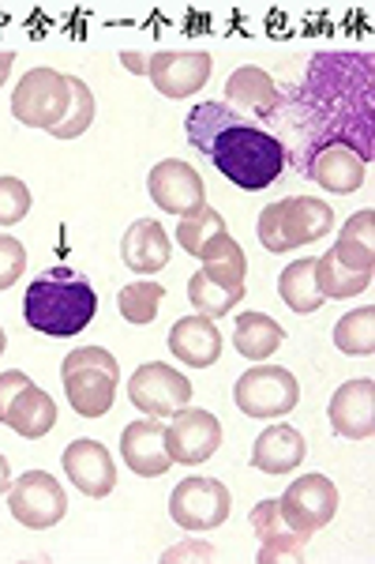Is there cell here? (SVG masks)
Returning <instances> with one entry per match:
<instances>
[{"instance_id": "obj_36", "label": "cell", "mask_w": 375, "mask_h": 564, "mask_svg": "<svg viewBox=\"0 0 375 564\" xmlns=\"http://www.w3.org/2000/svg\"><path fill=\"white\" fill-rule=\"evenodd\" d=\"M214 545L207 542H180L162 553V564H185V561H214Z\"/></svg>"}, {"instance_id": "obj_23", "label": "cell", "mask_w": 375, "mask_h": 564, "mask_svg": "<svg viewBox=\"0 0 375 564\" xmlns=\"http://www.w3.org/2000/svg\"><path fill=\"white\" fill-rule=\"evenodd\" d=\"M169 350L177 354L185 366L191 369H207L222 358V332L214 327L210 316H185V321L173 324L169 332Z\"/></svg>"}, {"instance_id": "obj_4", "label": "cell", "mask_w": 375, "mask_h": 564, "mask_svg": "<svg viewBox=\"0 0 375 564\" xmlns=\"http://www.w3.org/2000/svg\"><path fill=\"white\" fill-rule=\"evenodd\" d=\"M64 377V395H68L71 411L84 417H102L109 414L117 399V380H121V366L117 358L102 347H79L64 358L60 366Z\"/></svg>"}, {"instance_id": "obj_18", "label": "cell", "mask_w": 375, "mask_h": 564, "mask_svg": "<svg viewBox=\"0 0 375 564\" xmlns=\"http://www.w3.org/2000/svg\"><path fill=\"white\" fill-rule=\"evenodd\" d=\"M300 174L308 181H316L319 188H327V193L350 196L364 185V177H368V162L353 148H345V143H327V148H319L312 159L300 166Z\"/></svg>"}, {"instance_id": "obj_11", "label": "cell", "mask_w": 375, "mask_h": 564, "mask_svg": "<svg viewBox=\"0 0 375 564\" xmlns=\"http://www.w3.org/2000/svg\"><path fill=\"white\" fill-rule=\"evenodd\" d=\"M128 399L146 417H173L191 403V380L166 361H146L128 380Z\"/></svg>"}, {"instance_id": "obj_14", "label": "cell", "mask_w": 375, "mask_h": 564, "mask_svg": "<svg viewBox=\"0 0 375 564\" xmlns=\"http://www.w3.org/2000/svg\"><path fill=\"white\" fill-rule=\"evenodd\" d=\"M210 72H214V61L207 50H162L146 65L151 84L166 98H191L207 87Z\"/></svg>"}, {"instance_id": "obj_24", "label": "cell", "mask_w": 375, "mask_h": 564, "mask_svg": "<svg viewBox=\"0 0 375 564\" xmlns=\"http://www.w3.org/2000/svg\"><path fill=\"white\" fill-rule=\"evenodd\" d=\"M225 98H230L236 109H244V113L263 117V121H274L282 109V90L274 87V79L267 72L255 65H244L233 72L230 84H225Z\"/></svg>"}, {"instance_id": "obj_27", "label": "cell", "mask_w": 375, "mask_h": 564, "mask_svg": "<svg viewBox=\"0 0 375 564\" xmlns=\"http://www.w3.org/2000/svg\"><path fill=\"white\" fill-rule=\"evenodd\" d=\"M331 252L338 263H345V268H353V271H375V212L372 207L356 212L350 223L342 226Z\"/></svg>"}, {"instance_id": "obj_5", "label": "cell", "mask_w": 375, "mask_h": 564, "mask_svg": "<svg viewBox=\"0 0 375 564\" xmlns=\"http://www.w3.org/2000/svg\"><path fill=\"white\" fill-rule=\"evenodd\" d=\"M334 212L319 196H286L278 204L263 207L260 241L267 252H293L300 245H312L331 234Z\"/></svg>"}, {"instance_id": "obj_30", "label": "cell", "mask_w": 375, "mask_h": 564, "mask_svg": "<svg viewBox=\"0 0 375 564\" xmlns=\"http://www.w3.org/2000/svg\"><path fill=\"white\" fill-rule=\"evenodd\" d=\"M375 279V271H353L345 268V263L334 260V252H327V257H316V282H319V294L331 297H356L361 290H368Z\"/></svg>"}, {"instance_id": "obj_17", "label": "cell", "mask_w": 375, "mask_h": 564, "mask_svg": "<svg viewBox=\"0 0 375 564\" xmlns=\"http://www.w3.org/2000/svg\"><path fill=\"white\" fill-rule=\"evenodd\" d=\"M327 417H331V430L345 441H368L375 433V380H345L331 395Z\"/></svg>"}, {"instance_id": "obj_6", "label": "cell", "mask_w": 375, "mask_h": 564, "mask_svg": "<svg viewBox=\"0 0 375 564\" xmlns=\"http://www.w3.org/2000/svg\"><path fill=\"white\" fill-rule=\"evenodd\" d=\"M68 106H71V87H68V76L57 68H31L20 84H15L12 117L20 124H26V129L53 132L64 117H68Z\"/></svg>"}, {"instance_id": "obj_38", "label": "cell", "mask_w": 375, "mask_h": 564, "mask_svg": "<svg viewBox=\"0 0 375 564\" xmlns=\"http://www.w3.org/2000/svg\"><path fill=\"white\" fill-rule=\"evenodd\" d=\"M12 65H15V53L12 50H0V87L8 84V72H12Z\"/></svg>"}, {"instance_id": "obj_40", "label": "cell", "mask_w": 375, "mask_h": 564, "mask_svg": "<svg viewBox=\"0 0 375 564\" xmlns=\"http://www.w3.org/2000/svg\"><path fill=\"white\" fill-rule=\"evenodd\" d=\"M8 350V335H4V327H0V354Z\"/></svg>"}, {"instance_id": "obj_19", "label": "cell", "mask_w": 375, "mask_h": 564, "mask_svg": "<svg viewBox=\"0 0 375 564\" xmlns=\"http://www.w3.org/2000/svg\"><path fill=\"white\" fill-rule=\"evenodd\" d=\"M64 475L71 486L87 497H109L117 486V463L109 456L106 444L98 441H71L64 448Z\"/></svg>"}, {"instance_id": "obj_34", "label": "cell", "mask_w": 375, "mask_h": 564, "mask_svg": "<svg viewBox=\"0 0 375 564\" xmlns=\"http://www.w3.org/2000/svg\"><path fill=\"white\" fill-rule=\"evenodd\" d=\"M31 212V188L20 177H0V226L23 223Z\"/></svg>"}, {"instance_id": "obj_37", "label": "cell", "mask_w": 375, "mask_h": 564, "mask_svg": "<svg viewBox=\"0 0 375 564\" xmlns=\"http://www.w3.org/2000/svg\"><path fill=\"white\" fill-rule=\"evenodd\" d=\"M121 65L128 72H135V76H146V65H151V57H146V53H140V50H124L121 53Z\"/></svg>"}, {"instance_id": "obj_2", "label": "cell", "mask_w": 375, "mask_h": 564, "mask_svg": "<svg viewBox=\"0 0 375 564\" xmlns=\"http://www.w3.org/2000/svg\"><path fill=\"white\" fill-rule=\"evenodd\" d=\"M191 148L203 151L225 177L244 193L271 188L282 177L289 154L286 143L260 124L244 121L236 109L222 102H196L185 121Z\"/></svg>"}, {"instance_id": "obj_26", "label": "cell", "mask_w": 375, "mask_h": 564, "mask_svg": "<svg viewBox=\"0 0 375 564\" xmlns=\"http://www.w3.org/2000/svg\"><path fill=\"white\" fill-rule=\"evenodd\" d=\"M121 257L135 275H154V271H162L173 257L166 230H162L158 223H151V218L132 223L121 241Z\"/></svg>"}, {"instance_id": "obj_7", "label": "cell", "mask_w": 375, "mask_h": 564, "mask_svg": "<svg viewBox=\"0 0 375 564\" xmlns=\"http://www.w3.org/2000/svg\"><path fill=\"white\" fill-rule=\"evenodd\" d=\"M0 425L15 430L26 441H38L57 425V403L38 384H31L26 372H0Z\"/></svg>"}, {"instance_id": "obj_12", "label": "cell", "mask_w": 375, "mask_h": 564, "mask_svg": "<svg viewBox=\"0 0 375 564\" xmlns=\"http://www.w3.org/2000/svg\"><path fill=\"white\" fill-rule=\"evenodd\" d=\"M169 516L185 531H214L230 520V489L218 478H185L169 494Z\"/></svg>"}, {"instance_id": "obj_22", "label": "cell", "mask_w": 375, "mask_h": 564, "mask_svg": "<svg viewBox=\"0 0 375 564\" xmlns=\"http://www.w3.org/2000/svg\"><path fill=\"white\" fill-rule=\"evenodd\" d=\"M121 456L128 463V470L140 478H162L173 467V459L166 452V430H162L154 417H140V422L124 425Z\"/></svg>"}, {"instance_id": "obj_16", "label": "cell", "mask_w": 375, "mask_h": 564, "mask_svg": "<svg viewBox=\"0 0 375 564\" xmlns=\"http://www.w3.org/2000/svg\"><path fill=\"white\" fill-rule=\"evenodd\" d=\"M146 188H151V199L162 207V212L169 215H196L203 204V177L196 174V170L188 166V162L180 159H166L158 162V166L151 170V177H146Z\"/></svg>"}, {"instance_id": "obj_29", "label": "cell", "mask_w": 375, "mask_h": 564, "mask_svg": "<svg viewBox=\"0 0 375 564\" xmlns=\"http://www.w3.org/2000/svg\"><path fill=\"white\" fill-rule=\"evenodd\" d=\"M278 294L297 316L316 313V308L327 302V297L319 294V282H316V257H305V260L289 263V268L282 271V279H278Z\"/></svg>"}, {"instance_id": "obj_25", "label": "cell", "mask_w": 375, "mask_h": 564, "mask_svg": "<svg viewBox=\"0 0 375 564\" xmlns=\"http://www.w3.org/2000/svg\"><path fill=\"white\" fill-rule=\"evenodd\" d=\"M305 456H308V444L293 425H271V430L255 436V448H252V463L263 475H289L293 467L305 463Z\"/></svg>"}, {"instance_id": "obj_32", "label": "cell", "mask_w": 375, "mask_h": 564, "mask_svg": "<svg viewBox=\"0 0 375 564\" xmlns=\"http://www.w3.org/2000/svg\"><path fill=\"white\" fill-rule=\"evenodd\" d=\"M166 297V286L162 282H132L117 294V308L128 324H151L158 316V305Z\"/></svg>"}, {"instance_id": "obj_20", "label": "cell", "mask_w": 375, "mask_h": 564, "mask_svg": "<svg viewBox=\"0 0 375 564\" xmlns=\"http://www.w3.org/2000/svg\"><path fill=\"white\" fill-rule=\"evenodd\" d=\"M177 241L180 249L191 252L196 260L203 263H214V260H230V257H241V245L230 238L225 230V218L214 212V207H199L196 215L180 218L177 223Z\"/></svg>"}, {"instance_id": "obj_31", "label": "cell", "mask_w": 375, "mask_h": 564, "mask_svg": "<svg viewBox=\"0 0 375 564\" xmlns=\"http://www.w3.org/2000/svg\"><path fill=\"white\" fill-rule=\"evenodd\" d=\"M334 347L353 358H372L375 354V308H353L334 324Z\"/></svg>"}, {"instance_id": "obj_1", "label": "cell", "mask_w": 375, "mask_h": 564, "mask_svg": "<svg viewBox=\"0 0 375 564\" xmlns=\"http://www.w3.org/2000/svg\"><path fill=\"white\" fill-rule=\"evenodd\" d=\"M297 132V170L327 143H345L372 162L375 154V72L372 53H316L308 72L274 117Z\"/></svg>"}, {"instance_id": "obj_13", "label": "cell", "mask_w": 375, "mask_h": 564, "mask_svg": "<svg viewBox=\"0 0 375 564\" xmlns=\"http://www.w3.org/2000/svg\"><path fill=\"white\" fill-rule=\"evenodd\" d=\"M278 508L286 516L293 531H300L305 539H312L316 531H323L338 512V486L327 475H305L297 478L286 494L278 497Z\"/></svg>"}, {"instance_id": "obj_35", "label": "cell", "mask_w": 375, "mask_h": 564, "mask_svg": "<svg viewBox=\"0 0 375 564\" xmlns=\"http://www.w3.org/2000/svg\"><path fill=\"white\" fill-rule=\"evenodd\" d=\"M26 268V252L23 245L15 238H8V234H0V290L15 286Z\"/></svg>"}, {"instance_id": "obj_10", "label": "cell", "mask_w": 375, "mask_h": 564, "mask_svg": "<svg viewBox=\"0 0 375 564\" xmlns=\"http://www.w3.org/2000/svg\"><path fill=\"white\" fill-rule=\"evenodd\" d=\"M8 508L31 531H49L68 512V494H64L60 481L49 470H26L23 478H15L8 486Z\"/></svg>"}, {"instance_id": "obj_3", "label": "cell", "mask_w": 375, "mask_h": 564, "mask_svg": "<svg viewBox=\"0 0 375 564\" xmlns=\"http://www.w3.org/2000/svg\"><path fill=\"white\" fill-rule=\"evenodd\" d=\"M98 316V294L87 275L71 268H53L26 286L23 321L53 339H71Z\"/></svg>"}, {"instance_id": "obj_9", "label": "cell", "mask_w": 375, "mask_h": 564, "mask_svg": "<svg viewBox=\"0 0 375 564\" xmlns=\"http://www.w3.org/2000/svg\"><path fill=\"white\" fill-rule=\"evenodd\" d=\"M233 403L249 417H282L300 403V384L282 366H255L233 384Z\"/></svg>"}, {"instance_id": "obj_33", "label": "cell", "mask_w": 375, "mask_h": 564, "mask_svg": "<svg viewBox=\"0 0 375 564\" xmlns=\"http://www.w3.org/2000/svg\"><path fill=\"white\" fill-rule=\"evenodd\" d=\"M68 87H71V106H68V117L53 129L49 135H57V140H76V135H84L90 129V121H95V95H90V87L84 79L68 76Z\"/></svg>"}, {"instance_id": "obj_15", "label": "cell", "mask_w": 375, "mask_h": 564, "mask_svg": "<svg viewBox=\"0 0 375 564\" xmlns=\"http://www.w3.org/2000/svg\"><path fill=\"white\" fill-rule=\"evenodd\" d=\"M222 444V422H218L210 411H199V406H185V411L173 414V425L166 430V452L173 463H207Z\"/></svg>"}, {"instance_id": "obj_39", "label": "cell", "mask_w": 375, "mask_h": 564, "mask_svg": "<svg viewBox=\"0 0 375 564\" xmlns=\"http://www.w3.org/2000/svg\"><path fill=\"white\" fill-rule=\"evenodd\" d=\"M8 486H12V467H8L4 452H0V497L8 494Z\"/></svg>"}, {"instance_id": "obj_21", "label": "cell", "mask_w": 375, "mask_h": 564, "mask_svg": "<svg viewBox=\"0 0 375 564\" xmlns=\"http://www.w3.org/2000/svg\"><path fill=\"white\" fill-rule=\"evenodd\" d=\"M252 527H255V534H260V553H255V561L260 564L305 561L308 539L286 523L278 500H260V505L252 508Z\"/></svg>"}, {"instance_id": "obj_8", "label": "cell", "mask_w": 375, "mask_h": 564, "mask_svg": "<svg viewBox=\"0 0 375 564\" xmlns=\"http://www.w3.org/2000/svg\"><path fill=\"white\" fill-rule=\"evenodd\" d=\"M244 275H249V257H230V260H214V263H203L196 275L188 279V302L196 308L199 316H218L233 313L244 297Z\"/></svg>"}, {"instance_id": "obj_28", "label": "cell", "mask_w": 375, "mask_h": 564, "mask_svg": "<svg viewBox=\"0 0 375 564\" xmlns=\"http://www.w3.org/2000/svg\"><path fill=\"white\" fill-rule=\"evenodd\" d=\"M282 343H286V327H282L278 321H271L267 313H244L241 321H236L233 347L241 358L263 361V358H271Z\"/></svg>"}]
</instances>
